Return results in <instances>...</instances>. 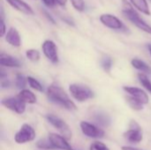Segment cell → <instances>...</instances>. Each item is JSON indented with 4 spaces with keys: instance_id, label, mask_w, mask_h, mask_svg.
Listing matches in <instances>:
<instances>
[{
    "instance_id": "obj_33",
    "label": "cell",
    "mask_w": 151,
    "mask_h": 150,
    "mask_svg": "<svg viewBox=\"0 0 151 150\" xmlns=\"http://www.w3.org/2000/svg\"><path fill=\"white\" fill-rule=\"evenodd\" d=\"M122 150H142L140 149H136V148H133V147H129V146H123L121 148Z\"/></svg>"
},
{
    "instance_id": "obj_2",
    "label": "cell",
    "mask_w": 151,
    "mask_h": 150,
    "mask_svg": "<svg viewBox=\"0 0 151 150\" xmlns=\"http://www.w3.org/2000/svg\"><path fill=\"white\" fill-rule=\"evenodd\" d=\"M123 14L134 25H135L138 28H140L141 30H142V31H144V32L151 34V26H150L145 20L142 19V18L140 16V14L127 2H126L125 4H124Z\"/></svg>"
},
{
    "instance_id": "obj_30",
    "label": "cell",
    "mask_w": 151,
    "mask_h": 150,
    "mask_svg": "<svg viewBox=\"0 0 151 150\" xmlns=\"http://www.w3.org/2000/svg\"><path fill=\"white\" fill-rule=\"evenodd\" d=\"M42 2L49 8H52L55 6V4H57L56 0H42Z\"/></svg>"
},
{
    "instance_id": "obj_24",
    "label": "cell",
    "mask_w": 151,
    "mask_h": 150,
    "mask_svg": "<svg viewBox=\"0 0 151 150\" xmlns=\"http://www.w3.org/2000/svg\"><path fill=\"white\" fill-rule=\"evenodd\" d=\"M101 65L104 68V70L107 72H110L111 67H112V60L110 57H104L101 61Z\"/></svg>"
},
{
    "instance_id": "obj_17",
    "label": "cell",
    "mask_w": 151,
    "mask_h": 150,
    "mask_svg": "<svg viewBox=\"0 0 151 150\" xmlns=\"http://www.w3.org/2000/svg\"><path fill=\"white\" fill-rule=\"evenodd\" d=\"M132 4L141 12L146 14V15H150V9L149 6V4L147 0H130Z\"/></svg>"
},
{
    "instance_id": "obj_23",
    "label": "cell",
    "mask_w": 151,
    "mask_h": 150,
    "mask_svg": "<svg viewBox=\"0 0 151 150\" xmlns=\"http://www.w3.org/2000/svg\"><path fill=\"white\" fill-rule=\"evenodd\" d=\"M26 56L27 57L32 61V62H36L40 59V52L37 50H34V49H30V50H27L26 51Z\"/></svg>"
},
{
    "instance_id": "obj_19",
    "label": "cell",
    "mask_w": 151,
    "mask_h": 150,
    "mask_svg": "<svg viewBox=\"0 0 151 150\" xmlns=\"http://www.w3.org/2000/svg\"><path fill=\"white\" fill-rule=\"evenodd\" d=\"M95 120L98 124H100L101 126H108L111 123V119L108 117V115L105 113H102V112H98L96 114Z\"/></svg>"
},
{
    "instance_id": "obj_15",
    "label": "cell",
    "mask_w": 151,
    "mask_h": 150,
    "mask_svg": "<svg viewBox=\"0 0 151 150\" xmlns=\"http://www.w3.org/2000/svg\"><path fill=\"white\" fill-rule=\"evenodd\" d=\"M0 65L2 66L12 67V68H18L21 66V63L19 62V59H17L16 57L11 55L4 54V53H1L0 55Z\"/></svg>"
},
{
    "instance_id": "obj_25",
    "label": "cell",
    "mask_w": 151,
    "mask_h": 150,
    "mask_svg": "<svg viewBox=\"0 0 151 150\" xmlns=\"http://www.w3.org/2000/svg\"><path fill=\"white\" fill-rule=\"evenodd\" d=\"M27 78H25L22 74H17V76H16V86L18 88L23 90V88L27 85Z\"/></svg>"
},
{
    "instance_id": "obj_20",
    "label": "cell",
    "mask_w": 151,
    "mask_h": 150,
    "mask_svg": "<svg viewBox=\"0 0 151 150\" xmlns=\"http://www.w3.org/2000/svg\"><path fill=\"white\" fill-rule=\"evenodd\" d=\"M138 79H139L141 84L144 87V88L151 94V81L149 79V77L146 74L140 72V73H138Z\"/></svg>"
},
{
    "instance_id": "obj_11",
    "label": "cell",
    "mask_w": 151,
    "mask_h": 150,
    "mask_svg": "<svg viewBox=\"0 0 151 150\" xmlns=\"http://www.w3.org/2000/svg\"><path fill=\"white\" fill-rule=\"evenodd\" d=\"M48 140L50 141L52 146L55 149L60 150H74L73 148L68 143L67 140L64 138L62 135H59L58 133H51L48 136Z\"/></svg>"
},
{
    "instance_id": "obj_32",
    "label": "cell",
    "mask_w": 151,
    "mask_h": 150,
    "mask_svg": "<svg viewBox=\"0 0 151 150\" xmlns=\"http://www.w3.org/2000/svg\"><path fill=\"white\" fill-rule=\"evenodd\" d=\"M44 11V15H45V16H46V17L48 18V19H49V20H50V22H52L53 24H55L56 22H55V19H54L52 18V16H51L50 14H49V13H48V12H47L46 11Z\"/></svg>"
},
{
    "instance_id": "obj_3",
    "label": "cell",
    "mask_w": 151,
    "mask_h": 150,
    "mask_svg": "<svg viewBox=\"0 0 151 150\" xmlns=\"http://www.w3.org/2000/svg\"><path fill=\"white\" fill-rule=\"evenodd\" d=\"M69 91L72 96L78 102H85L92 97H94L93 91L84 85L72 84L69 87Z\"/></svg>"
},
{
    "instance_id": "obj_16",
    "label": "cell",
    "mask_w": 151,
    "mask_h": 150,
    "mask_svg": "<svg viewBox=\"0 0 151 150\" xmlns=\"http://www.w3.org/2000/svg\"><path fill=\"white\" fill-rule=\"evenodd\" d=\"M19 99H20L22 102L25 103H29V104H34L36 103V96L34 93H32L28 89H23L21 90L19 95H17Z\"/></svg>"
},
{
    "instance_id": "obj_10",
    "label": "cell",
    "mask_w": 151,
    "mask_h": 150,
    "mask_svg": "<svg viewBox=\"0 0 151 150\" xmlns=\"http://www.w3.org/2000/svg\"><path fill=\"white\" fill-rule=\"evenodd\" d=\"M99 19L103 25H104L105 27H107L109 28L115 29V30H121V29L125 28L123 22L115 15L109 14V13H104V14H101Z\"/></svg>"
},
{
    "instance_id": "obj_18",
    "label": "cell",
    "mask_w": 151,
    "mask_h": 150,
    "mask_svg": "<svg viewBox=\"0 0 151 150\" xmlns=\"http://www.w3.org/2000/svg\"><path fill=\"white\" fill-rule=\"evenodd\" d=\"M131 65L133 67H134L135 69L139 70V71H142L143 72H146V73H150L151 74V67L146 64L144 61L141 60V59H138V58H134L132 61H131Z\"/></svg>"
},
{
    "instance_id": "obj_34",
    "label": "cell",
    "mask_w": 151,
    "mask_h": 150,
    "mask_svg": "<svg viewBox=\"0 0 151 150\" xmlns=\"http://www.w3.org/2000/svg\"><path fill=\"white\" fill-rule=\"evenodd\" d=\"M57 4H58L60 6H65L67 3V0H56Z\"/></svg>"
},
{
    "instance_id": "obj_35",
    "label": "cell",
    "mask_w": 151,
    "mask_h": 150,
    "mask_svg": "<svg viewBox=\"0 0 151 150\" xmlns=\"http://www.w3.org/2000/svg\"><path fill=\"white\" fill-rule=\"evenodd\" d=\"M148 49H149V51H150L151 56V44H149V45H148Z\"/></svg>"
},
{
    "instance_id": "obj_8",
    "label": "cell",
    "mask_w": 151,
    "mask_h": 150,
    "mask_svg": "<svg viewBox=\"0 0 151 150\" xmlns=\"http://www.w3.org/2000/svg\"><path fill=\"white\" fill-rule=\"evenodd\" d=\"M1 103L5 108L16 112L17 114H23L26 111V103L18 97H8L1 101Z\"/></svg>"
},
{
    "instance_id": "obj_21",
    "label": "cell",
    "mask_w": 151,
    "mask_h": 150,
    "mask_svg": "<svg viewBox=\"0 0 151 150\" xmlns=\"http://www.w3.org/2000/svg\"><path fill=\"white\" fill-rule=\"evenodd\" d=\"M27 79V82H28L29 86L33 89H35V90H36L38 92H42L43 91V87L42 86V84L37 80H35V78H33L31 76H28Z\"/></svg>"
},
{
    "instance_id": "obj_12",
    "label": "cell",
    "mask_w": 151,
    "mask_h": 150,
    "mask_svg": "<svg viewBox=\"0 0 151 150\" xmlns=\"http://www.w3.org/2000/svg\"><path fill=\"white\" fill-rule=\"evenodd\" d=\"M123 89L130 96L136 99L141 103H142V104H148L149 103V101H150L149 95L142 88H136V87H127V86H125L123 88Z\"/></svg>"
},
{
    "instance_id": "obj_27",
    "label": "cell",
    "mask_w": 151,
    "mask_h": 150,
    "mask_svg": "<svg viewBox=\"0 0 151 150\" xmlns=\"http://www.w3.org/2000/svg\"><path fill=\"white\" fill-rule=\"evenodd\" d=\"M36 145L39 149H55L49 140H40Z\"/></svg>"
},
{
    "instance_id": "obj_29",
    "label": "cell",
    "mask_w": 151,
    "mask_h": 150,
    "mask_svg": "<svg viewBox=\"0 0 151 150\" xmlns=\"http://www.w3.org/2000/svg\"><path fill=\"white\" fill-rule=\"evenodd\" d=\"M0 27H1V34H0V35H1V37H3V36H4V34H6V27H5V23H4V19H3V17H1V21H0Z\"/></svg>"
},
{
    "instance_id": "obj_14",
    "label": "cell",
    "mask_w": 151,
    "mask_h": 150,
    "mask_svg": "<svg viewBox=\"0 0 151 150\" xmlns=\"http://www.w3.org/2000/svg\"><path fill=\"white\" fill-rule=\"evenodd\" d=\"M5 41L13 47H19L21 45V39L18 30L14 27H10L5 34Z\"/></svg>"
},
{
    "instance_id": "obj_13",
    "label": "cell",
    "mask_w": 151,
    "mask_h": 150,
    "mask_svg": "<svg viewBox=\"0 0 151 150\" xmlns=\"http://www.w3.org/2000/svg\"><path fill=\"white\" fill-rule=\"evenodd\" d=\"M12 8L19 11V12L27 14V15H34L35 11L30 5H28L23 0H5Z\"/></svg>"
},
{
    "instance_id": "obj_26",
    "label": "cell",
    "mask_w": 151,
    "mask_h": 150,
    "mask_svg": "<svg viewBox=\"0 0 151 150\" xmlns=\"http://www.w3.org/2000/svg\"><path fill=\"white\" fill-rule=\"evenodd\" d=\"M73 7L78 11H83L85 10V2L84 0H70Z\"/></svg>"
},
{
    "instance_id": "obj_7",
    "label": "cell",
    "mask_w": 151,
    "mask_h": 150,
    "mask_svg": "<svg viewBox=\"0 0 151 150\" xmlns=\"http://www.w3.org/2000/svg\"><path fill=\"white\" fill-rule=\"evenodd\" d=\"M130 129L124 133V137L131 143H139L142 141L143 135L141 126L134 121L132 120L130 123Z\"/></svg>"
},
{
    "instance_id": "obj_4",
    "label": "cell",
    "mask_w": 151,
    "mask_h": 150,
    "mask_svg": "<svg viewBox=\"0 0 151 150\" xmlns=\"http://www.w3.org/2000/svg\"><path fill=\"white\" fill-rule=\"evenodd\" d=\"M46 119L61 133L64 138H65L66 140H70L72 138V131L69 126L63 119L52 114L46 115Z\"/></svg>"
},
{
    "instance_id": "obj_5",
    "label": "cell",
    "mask_w": 151,
    "mask_h": 150,
    "mask_svg": "<svg viewBox=\"0 0 151 150\" xmlns=\"http://www.w3.org/2000/svg\"><path fill=\"white\" fill-rule=\"evenodd\" d=\"M35 138V132L34 128L28 124H23L19 132L14 136V141L18 144H25L34 141Z\"/></svg>"
},
{
    "instance_id": "obj_31",
    "label": "cell",
    "mask_w": 151,
    "mask_h": 150,
    "mask_svg": "<svg viewBox=\"0 0 151 150\" xmlns=\"http://www.w3.org/2000/svg\"><path fill=\"white\" fill-rule=\"evenodd\" d=\"M10 85H11V82L9 80H7V78L1 79V88H7L10 87Z\"/></svg>"
},
{
    "instance_id": "obj_9",
    "label": "cell",
    "mask_w": 151,
    "mask_h": 150,
    "mask_svg": "<svg viewBox=\"0 0 151 150\" xmlns=\"http://www.w3.org/2000/svg\"><path fill=\"white\" fill-rule=\"evenodd\" d=\"M42 52L44 56L53 64H58L59 61L58 58V48L55 42L51 40H46L43 42L42 45Z\"/></svg>"
},
{
    "instance_id": "obj_22",
    "label": "cell",
    "mask_w": 151,
    "mask_h": 150,
    "mask_svg": "<svg viewBox=\"0 0 151 150\" xmlns=\"http://www.w3.org/2000/svg\"><path fill=\"white\" fill-rule=\"evenodd\" d=\"M127 102L128 103L129 106H130L133 110H134V111H141V110L143 109V104L141 103H140L139 101H137L136 99L133 98L132 96L127 97Z\"/></svg>"
},
{
    "instance_id": "obj_6",
    "label": "cell",
    "mask_w": 151,
    "mask_h": 150,
    "mask_svg": "<svg viewBox=\"0 0 151 150\" xmlns=\"http://www.w3.org/2000/svg\"><path fill=\"white\" fill-rule=\"evenodd\" d=\"M81 132L83 133L84 135L89 138L93 139H101L104 137V131L97 126H96L93 124H90L86 121H81L80 124Z\"/></svg>"
},
{
    "instance_id": "obj_28",
    "label": "cell",
    "mask_w": 151,
    "mask_h": 150,
    "mask_svg": "<svg viewBox=\"0 0 151 150\" xmlns=\"http://www.w3.org/2000/svg\"><path fill=\"white\" fill-rule=\"evenodd\" d=\"M89 150H110V149L103 142L95 141L90 145Z\"/></svg>"
},
{
    "instance_id": "obj_1",
    "label": "cell",
    "mask_w": 151,
    "mask_h": 150,
    "mask_svg": "<svg viewBox=\"0 0 151 150\" xmlns=\"http://www.w3.org/2000/svg\"><path fill=\"white\" fill-rule=\"evenodd\" d=\"M47 96L50 102L68 111H75L77 109L75 103L70 99L65 91L56 84H52L48 88Z\"/></svg>"
}]
</instances>
